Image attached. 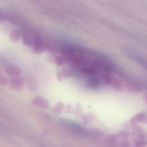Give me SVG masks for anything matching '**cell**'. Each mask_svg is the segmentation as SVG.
Here are the masks:
<instances>
[]
</instances>
